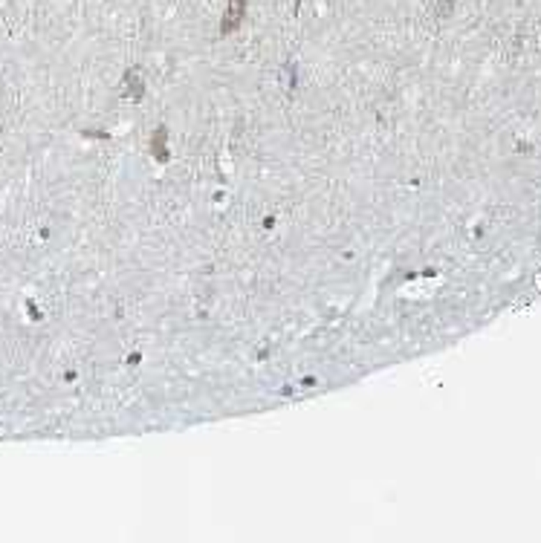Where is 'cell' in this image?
Returning a JSON list of instances; mask_svg holds the SVG:
<instances>
[{"label": "cell", "mask_w": 541, "mask_h": 543, "mask_svg": "<svg viewBox=\"0 0 541 543\" xmlns=\"http://www.w3.org/2000/svg\"><path fill=\"white\" fill-rule=\"evenodd\" d=\"M153 150H157V157L165 162L168 159V148H165V127L157 130V142H153Z\"/></svg>", "instance_id": "3957f363"}, {"label": "cell", "mask_w": 541, "mask_h": 543, "mask_svg": "<svg viewBox=\"0 0 541 543\" xmlns=\"http://www.w3.org/2000/svg\"><path fill=\"white\" fill-rule=\"evenodd\" d=\"M452 6H455V0H440V9H443V12H449Z\"/></svg>", "instance_id": "277c9868"}, {"label": "cell", "mask_w": 541, "mask_h": 543, "mask_svg": "<svg viewBox=\"0 0 541 543\" xmlns=\"http://www.w3.org/2000/svg\"><path fill=\"white\" fill-rule=\"evenodd\" d=\"M246 17V0H226V12L220 21V35H231Z\"/></svg>", "instance_id": "6da1fadb"}, {"label": "cell", "mask_w": 541, "mask_h": 543, "mask_svg": "<svg viewBox=\"0 0 541 543\" xmlns=\"http://www.w3.org/2000/svg\"><path fill=\"white\" fill-rule=\"evenodd\" d=\"M142 93H145L142 72H139V67H133V70L125 75V95H128L130 102H139V99H142Z\"/></svg>", "instance_id": "7a4b0ae2"}]
</instances>
